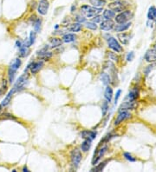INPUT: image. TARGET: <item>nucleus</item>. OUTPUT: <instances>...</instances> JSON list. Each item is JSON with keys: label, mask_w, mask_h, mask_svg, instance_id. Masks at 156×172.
Instances as JSON below:
<instances>
[{"label": "nucleus", "mask_w": 156, "mask_h": 172, "mask_svg": "<svg viewBox=\"0 0 156 172\" xmlns=\"http://www.w3.org/2000/svg\"><path fill=\"white\" fill-rule=\"evenodd\" d=\"M109 111V102L106 100V101H103L102 102V117H104L107 112Z\"/></svg>", "instance_id": "2f4dec72"}, {"label": "nucleus", "mask_w": 156, "mask_h": 172, "mask_svg": "<svg viewBox=\"0 0 156 172\" xmlns=\"http://www.w3.org/2000/svg\"><path fill=\"white\" fill-rule=\"evenodd\" d=\"M131 116L132 115H131V113L129 111H120V113L118 114L117 117L115 120V125H119L123 121L130 118Z\"/></svg>", "instance_id": "9d476101"}, {"label": "nucleus", "mask_w": 156, "mask_h": 172, "mask_svg": "<svg viewBox=\"0 0 156 172\" xmlns=\"http://www.w3.org/2000/svg\"><path fill=\"white\" fill-rule=\"evenodd\" d=\"M70 157H71V164H72V166L75 168V169H76L78 166H79V164H80V163H81V161H82V153H81V151L78 150V149H75V150H73L72 151H71V153H70Z\"/></svg>", "instance_id": "423d86ee"}, {"label": "nucleus", "mask_w": 156, "mask_h": 172, "mask_svg": "<svg viewBox=\"0 0 156 172\" xmlns=\"http://www.w3.org/2000/svg\"><path fill=\"white\" fill-rule=\"evenodd\" d=\"M134 58H135V52H134V51L129 52V53L128 54V56H127V60H128V62L133 61Z\"/></svg>", "instance_id": "58836bf2"}, {"label": "nucleus", "mask_w": 156, "mask_h": 172, "mask_svg": "<svg viewBox=\"0 0 156 172\" xmlns=\"http://www.w3.org/2000/svg\"><path fill=\"white\" fill-rule=\"evenodd\" d=\"M27 74V73H26ZM26 74H23L22 76L19 77V78L17 79L16 83L15 84L14 87L12 88L15 92L16 91H20L23 89H25V87L27 86L28 83H29V80H28V76Z\"/></svg>", "instance_id": "39448f33"}, {"label": "nucleus", "mask_w": 156, "mask_h": 172, "mask_svg": "<svg viewBox=\"0 0 156 172\" xmlns=\"http://www.w3.org/2000/svg\"><path fill=\"white\" fill-rule=\"evenodd\" d=\"M137 106V103L135 101H128V102H124L121 104L119 110L120 111H129V110H135Z\"/></svg>", "instance_id": "f8f14e48"}, {"label": "nucleus", "mask_w": 156, "mask_h": 172, "mask_svg": "<svg viewBox=\"0 0 156 172\" xmlns=\"http://www.w3.org/2000/svg\"><path fill=\"white\" fill-rule=\"evenodd\" d=\"M102 17H101V16H96V17H94V18L92 19V22H94V23H102Z\"/></svg>", "instance_id": "ea45409f"}, {"label": "nucleus", "mask_w": 156, "mask_h": 172, "mask_svg": "<svg viewBox=\"0 0 156 172\" xmlns=\"http://www.w3.org/2000/svg\"><path fill=\"white\" fill-rule=\"evenodd\" d=\"M123 156H124V157H125L128 161H129V162H135V161H136V158L134 157L129 152H125V153L123 154Z\"/></svg>", "instance_id": "c9c22d12"}, {"label": "nucleus", "mask_w": 156, "mask_h": 172, "mask_svg": "<svg viewBox=\"0 0 156 172\" xmlns=\"http://www.w3.org/2000/svg\"><path fill=\"white\" fill-rule=\"evenodd\" d=\"M23 171H24V172H28L29 171V170H28V168L26 167V166H24L23 168Z\"/></svg>", "instance_id": "c03bdc74"}, {"label": "nucleus", "mask_w": 156, "mask_h": 172, "mask_svg": "<svg viewBox=\"0 0 156 172\" xmlns=\"http://www.w3.org/2000/svg\"><path fill=\"white\" fill-rule=\"evenodd\" d=\"M104 97L106 98V100L108 102H111L112 101V98H113V89L110 87V86H108L106 87L105 89V93H104Z\"/></svg>", "instance_id": "aec40b11"}, {"label": "nucleus", "mask_w": 156, "mask_h": 172, "mask_svg": "<svg viewBox=\"0 0 156 172\" xmlns=\"http://www.w3.org/2000/svg\"><path fill=\"white\" fill-rule=\"evenodd\" d=\"M49 7V3L48 0H41L38 3L37 11L41 15H46Z\"/></svg>", "instance_id": "9b49d317"}, {"label": "nucleus", "mask_w": 156, "mask_h": 172, "mask_svg": "<svg viewBox=\"0 0 156 172\" xmlns=\"http://www.w3.org/2000/svg\"><path fill=\"white\" fill-rule=\"evenodd\" d=\"M155 19H156V18H155Z\"/></svg>", "instance_id": "de8ad7c7"}, {"label": "nucleus", "mask_w": 156, "mask_h": 172, "mask_svg": "<svg viewBox=\"0 0 156 172\" xmlns=\"http://www.w3.org/2000/svg\"><path fill=\"white\" fill-rule=\"evenodd\" d=\"M145 60L148 63H156V50H148L145 54Z\"/></svg>", "instance_id": "4468645a"}, {"label": "nucleus", "mask_w": 156, "mask_h": 172, "mask_svg": "<svg viewBox=\"0 0 156 172\" xmlns=\"http://www.w3.org/2000/svg\"><path fill=\"white\" fill-rule=\"evenodd\" d=\"M128 7H129L128 3L122 0H115L109 4V9L115 12H122L123 10H126Z\"/></svg>", "instance_id": "7ed1b4c3"}, {"label": "nucleus", "mask_w": 156, "mask_h": 172, "mask_svg": "<svg viewBox=\"0 0 156 172\" xmlns=\"http://www.w3.org/2000/svg\"><path fill=\"white\" fill-rule=\"evenodd\" d=\"M108 150V146L104 145V146H102L100 148V150H97L96 152H95V155H94V157H93V160H92V164L93 165H96L100 160L101 158L104 156V154L106 153Z\"/></svg>", "instance_id": "1a4fd4ad"}, {"label": "nucleus", "mask_w": 156, "mask_h": 172, "mask_svg": "<svg viewBox=\"0 0 156 172\" xmlns=\"http://www.w3.org/2000/svg\"><path fill=\"white\" fill-rule=\"evenodd\" d=\"M85 26H86L88 29H90V30H95L97 29V25H96V23H94V22H88V23H86Z\"/></svg>", "instance_id": "e433bc0d"}, {"label": "nucleus", "mask_w": 156, "mask_h": 172, "mask_svg": "<svg viewBox=\"0 0 156 172\" xmlns=\"http://www.w3.org/2000/svg\"><path fill=\"white\" fill-rule=\"evenodd\" d=\"M15 93V90L12 89V90H10V92L7 94V96L5 97V98L2 101V103H1V106L2 107H5V106H7L9 104H10V102L11 101V98H12V96H13V94Z\"/></svg>", "instance_id": "f3484780"}, {"label": "nucleus", "mask_w": 156, "mask_h": 172, "mask_svg": "<svg viewBox=\"0 0 156 172\" xmlns=\"http://www.w3.org/2000/svg\"><path fill=\"white\" fill-rule=\"evenodd\" d=\"M155 66H156V64L151 63V64H150V65H148V67H146V69H145V70H144L145 75H146V76H148V75L150 73V71H152V70L155 68Z\"/></svg>", "instance_id": "f704fd0d"}, {"label": "nucleus", "mask_w": 156, "mask_h": 172, "mask_svg": "<svg viewBox=\"0 0 156 172\" xmlns=\"http://www.w3.org/2000/svg\"><path fill=\"white\" fill-rule=\"evenodd\" d=\"M154 49H155V50H156V44H155V45H154Z\"/></svg>", "instance_id": "a18cd8bd"}, {"label": "nucleus", "mask_w": 156, "mask_h": 172, "mask_svg": "<svg viewBox=\"0 0 156 172\" xmlns=\"http://www.w3.org/2000/svg\"><path fill=\"white\" fill-rule=\"evenodd\" d=\"M63 44V40L61 38L58 37H53L50 39V44L52 48H56V47H59L61 46Z\"/></svg>", "instance_id": "393cba45"}, {"label": "nucleus", "mask_w": 156, "mask_h": 172, "mask_svg": "<svg viewBox=\"0 0 156 172\" xmlns=\"http://www.w3.org/2000/svg\"><path fill=\"white\" fill-rule=\"evenodd\" d=\"M43 61H38V62H34L31 63L28 65V68L24 70V73H27L28 70H30V72L32 74H36L38 71H40V70L43 67Z\"/></svg>", "instance_id": "6e6552de"}, {"label": "nucleus", "mask_w": 156, "mask_h": 172, "mask_svg": "<svg viewBox=\"0 0 156 172\" xmlns=\"http://www.w3.org/2000/svg\"><path fill=\"white\" fill-rule=\"evenodd\" d=\"M108 46L109 48H110L111 50H113L115 52H122L123 50L122 46L119 44V42L113 37H109L108 38Z\"/></svg>", "instance_id": "0eeeda50"}, {"label": "nucleus", "mask_w": 156, "mask_h": 172, "mask_svg": "<svg viewBox=\"0 0 156 172\" xmlns=\"http://www.w3.org/2000/svg\"><path fill=\"white\" fill-rule=\"evenodd\" d=\"M41 23H42V20L40 18H36V20L34 22V29L36 32H39L41 30Z\"/></svg>", "instance_id": "473e14b6"}, {"label": "nucleus", "mask_w": 156, "mask_h": 172, "mask_svg": "<svg viewBox=\"0 0 156 172\" xmlns=\"http://www.w3.org/2000/svg\"><path fill=\"white\" fill-rule=\"evenodd\" d=\"M36 31H31L30 33V38H29V42L26 44L25 43V46H27V47H30V45H32L34 43H35V41H36Z\"/></svg>", "instance_id": "c85d7f7f"}, {"label": "nucleus", "mask_w": 156, "mask_h": 172, "mask_svg": "<svg viewBox=\"0 0 156 172\" xmlns=\"http://www.w3.org/2000/svg\"><path fill=\"white\" fill-rule=\"evenodd\" d=\"M139 97V92L137 90H134L132 91L129 92V96H128V98L130 100V101H135Z\"/></svg>", "instance_id": "7c9ffc66"}, {"label": "nucleus", "mask_w": 156, "mask_h": 172, "mask_svg": "<svg viewBox=\"0 0 156 172\" xmlns=\"http://www.w3.org/2000/svg\"><path fill=\"white\" fill-rule=\"evenodd\" d=\"M115 16V11H113L112 10L109 9V10H105L104 12H103V17L106 18V19H112L114 18Z\"/></svg>", "instance_id": "cd10ccee"}, {"label": "nucleus", "mask_w": 156, "mask_h": 172, "mask_svg": "<svg viewBox=\"0 0 156 172\" xmlns=\"http://www.w3.org/2000/svg\"><path fill=\"white\" fill-rule=\"evenodd\" d=\"M101 80H102V84L104 85H106V86L109 85L111 83V78H110L109 75L107 74V73H105V72H102L101 74Z\"/></svg>", "instance_id": "5701e85b"}, {"label": "nucleus", "mask_w": 156, "mask_h": 172, "mask_svg": "<svg viewBox=\"0 0 156 172\" xmlns=\"http://www.w3.org/2000/svg\"><path fill=\"white\" fill-rule=\"evenodd\" d=\"M76 39V36L75 34H65L63 35L62 40L64 43H72Z\"/></svg>", "instance_id": "4be33fe9"}, {"label": "nucleus", "mask_w": 156, "mask_h": 172, "mask_svg": "<svg viewBox=\"0 0 156 172\" xmlns=\"http://www.w3.org/2000/svg\"><path fill=\"white\" fill-rule=\"evenodd\" d=\"M133 17H134L133 12L126 10H123V11L120 12L115 17V21L118 23H128Z\"/></svg>", "instance_id": "20e7f679"}, {"label": "nucleus", "mask_w": 156, "mask_h": 172, "mask_svg": "<svg viewBox=\"0 0 156 172\" xmlns=\"http://www.w3.org/2000/svg\"><path fill=\"white\" fill-rule=\"evenodd\" d=\"M76 22H78L79 23H84V22L86 21V18H85L84 17L77 16L76 18Z\"/></svg>", "instance_id": "79ce46f5"}, {"label": "nucleus", "mask_w": 156, "mask_h": 172, "mask_svg": "<svg viewBox=\"0 0 156 172\" xmlns=\"http://www.w3.org/2000/svg\"><path fill=\"white\" fill-rule=\"evenodd\" d=\"M148 20H155L156 18V8L155 6H151L148 12Z\"/></svg>", "instance_id": "a878e982"}, {"label": "nucleus", "mask_w": 156, "mask_h": 172, "mask_svg": "<svg viewBox=\"0 0 156 172\" xmlns=\"http://www.w3.org/2000/svg\"><path fill=\"white\" fill-rule=\"evenodd\" d=\"M117 37L119 39V41L122 44H128L130 41V35L125 32H122L117 34Z\"/></svg>", "instance_id": "dca6fc26"}, {"label": "nucleus", "mask_w": 156, "mask_h": 172, "mask_svg": "<svg viewBox=\"0 0 156 172\" xmlns=\"http://www.w3.org/2000/svg\"><path fill=\"white\" fill-rule=\"evenodd\" d=\"M21 60L19 58H16L14 59L10 67H9V70H8V77H9V82L10 84H12L14 82V79H15V77H16V71L17 70L19 69V67L21 66Z\"/></svg>", "instance_id": "f257e3e1"}, {"label": "nucleus", "mask_w": 156, "mask_h": 172, "mask_svg": "<svg viewBox=\"0 0 156 172\" xmlns=\"http://www.w3.org/2000/svg\"><path fill=\"white\" fill-rule=\"evenodd\" d=\"M90 3L96 8H101L103 7L106 4V1L105 0H89Z\"/></svg>", "instance_id": "bb28decb"}, {"label": "nucleus", "mask_w": 156, "mask_h": 172, "mask_svg": "<svg viewBox=\"0 0 156 172\" xmlns=\"http://www.w3.org/2000/svg\"><path fill=\"white\" fill-rule=\"evenodd\" d=\"M109 162V160H106V161H103V162H102V163H100L99 164H97L93 170H92V171H96V172H99V171H103V169L105 168V166L107 165V163Z\"/></svg>", "instance_id": "c756f323"}, {"label": "nucleus", "mask_w": 156, "mask_h": 172, "mask_svg": "<svg viewBox=\"0 0 156 172\" xmlns=\"http://www.w3.org/2000/svg\"><path fill=\"white\" fill-rule=\"evenodd\" d=\"M102 11V8H96V7H91L89 5H83L81 7V12L86 17H94L100 14Z\"/></svg>", "instance_id": "f03ea898"}, {"label": "nucleus", "mask_w": 156, "mask_h": 172, "mask_svg": "<svg viewBox=\"0 0 156 172\" xmlns=\"http://www.w3.org/2000/svg\"><path fill=\"white\" fill-rule=\"evenodd\" d=\"M67 29L69 31H73V32H78L82 30V25L79 23H72L70 24L69 27H67Z\"/></svg>", "instance_id": "b1692460"}, {"label": "nucleus", "mask_w": 156, "mask_h": 172, "mask_svg": "<svg viewBox=\"0 0 156 172\" xmlns=\"http://www.w3.org/2000/svg\"><path fill=\"white\" fill-rule=\"evenodd\" d=\"M121 94H122V90H118L116 91V95H115V104H117L118 99H119V97H120Z\"/></svg>", "instance_id": "a19ab883"}, {"label": "nucleus", "mask_w": 156, "mask_h": 172, "mask_svg": "<svg viewBox=\"0 0 156 172\" xmlns=\"http://www.w3.org/2000/svg\"><path fill=\"white\" fill-rule=\"evenodd\" d=\"M58 27H59L58 24H56V29H58Z\"/></svg>", "instance_id": "49530a36"}, {"label": "nucleus", "mask_w": 156, "mask_h": 172, "mask_svg": "<svg viewBox=\"0 0 156 172\" xmlns=\"http://www.w3.org/2000/svg\"><path fill=\"white\" fill-rule=\"evenodd\" d=\"M131 26V23L128 22V23H119L118 25L115 26V30L118 32H122V31H125L129 29V27Z\"/></svg>", "instance_id": "a211bd4d"}, {"label": "nucleus", "mask_w": 156, "mask_h": 172, "mask_svg": "<svg viewBox=\"0 0 156 172\" xmlns=\"http://www.w3.org/2000/svg\"><path fill=\"white\" fill-rule=\"evenodd\" d=\"M101 29L104 31H109L115 27V23L112 21V19H106L105 21H102L100 25Z\"/></svg>", "instance_id": "ddd939ff"}, {"label": "nucleus", "mask_w": 156, "mask_h": 172, "mask_svg": "<svg viewBox=\"0 0 156 172\" xmlns=\"http://www.w3.org/2000/svg\"><path fill=\"white\" fill-rule=\"evenodd\" d=\"M51 57H52V53L51 52H48V51H46L45 53H43V55L40 56V57L42 59H43L44 61H48Z\"/></svg>", "instance_id": "4c0bfd02"}, {"label": "nucleus", "mask_w": 156, "mask_h": 172, "mask_svg": "<svg viewBox=\"0 0 156 172\" xmlns=\"http://www.w3.org/2000/svg\"><path fill=\"white\" fill-rule=\"evenodd\" d=\"M22 45H23V43H22L21 41L17 40V41L16 42V47H17L18 49H19V48H20V47H21Z\"/></svg>", "instance_id": "37998d69"}, {"label": "nucleus", "mask_w": 156, "mask_h": 172, "mask_svg": "<svg viewBox=\"0 0 156 172\" xmlns=\"http://www.w3.org/2000/svg\"><path fill=\"white\" fill-rule=\"evenodd\" d=\"M107 55H108L109 60H112V61H115V62H118L119 57H118V56H117L115 53H114V52H112V51H109V52L107 53Z\"/></svg>", "instance_id": "72a5a7b5"}, {"label": "nucleus", "mask_w": 156, "mask_h": 172, "mask_svg": "<svg viewBox=\"0 0 156 172\" xmlns=\"http://www.w3.org/2000/svg\"><path fill=\"white\" fill-rule=\"evenodd\" d=\"M29 53H30L29 47L25 46L23 44V45L19 48V57H27L29 55Z\"/></svg>", "instance_id": "412c9836"}, {"label": "nucleus", "mask_w": 156, "mask_h": 172, "mask_svg": "<svg viewBox=\"0 0 156 172\" xmlns=\"http://www.w3.org/2000/svg\"><path fill=\"white\" fill-rule=\"evenodd\" d=\"M96 135H97L96 131H82L81 133V137L83 138V139L89 138V139L93 140V139H95L96 137Z\"/></svg>", "instance_id": "2eb2a0df"}, {"label": "nucleus", "mask_w": 156, "mask_h": 172, "mask_svg": "<svg viewBox=\"0 0 156 172\" xmlns=\"http://www.w3.org/2000/svg\"><path fill=\"white\" fill-rule=\"evenodd\" d=\"M91 145H92V140L87 138V139H84V141L82 142L81 145V149L83 152H87L91 148Z\"/></svg>", "instance_id": "6ab92c4d"}]
</instances>
